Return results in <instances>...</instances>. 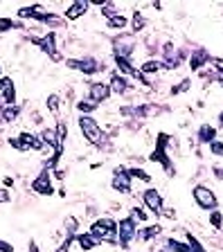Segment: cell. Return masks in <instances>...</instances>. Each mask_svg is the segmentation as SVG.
<instances>
[{"mask_svg":"<svg viewBox=\"0 0 223 252\" xmlns=\"http://www.w3.org/2000/svg\"><path fill=\"white\" fill-rule=\"evenodd\" d=\"M30 252H41V250H38V246H36L34 241H30Z\"/></svg>","mask_w":223,"mask_h":252,"instance_id":"obj_48","label":"cell"},{"mask_svg":"<svg viewBox=\"0 0 223 252\" xmlns=\"http://www.w3.org/2000/svg\"><path fill=\"white\" fill-rule=\"evenodd\" d=\"M88 9H91V2H88V0H72L68 5V9H65L64 18L65 21H77V18L88 14Z\"/></svg>","mask_w":223,"mask_h":252,"instance_id":"obj_14","label":"cell"},{"mask_svg":"<svg viewBox=\"0 0 223 252\" xmlns=\"http://www.w3.org/2000/svg\"><path fill=\"white\" fill-rule=\"evenodd\" d=\"M212 140H217V128H212V126H201L198 128V142H203V144H210Z\"/></svg>","mask_w":223,"mask_h":252,"instance_id":"obj_27","label":"cell"},{"mask_svg":"<svg viewBox=\"0 0 223 252\" xmlns=\"http://www.w3.org/2000/svg\"><path fill=\"white\" fill-rule=\"evenodd\" d=\"M9 200H11L9 189H7V187H2V189H0V203H9Z\"/></svg>","mask_w":223,"mask_h":252,"instance_id":"obj_43","label":"cell"},{"mask_svg":"<svg viewBox=\"0 0 223 252\" xmlns=\"http://www.w3.org/2000/svg\"><path fill=\"white\" fill-rule=\"evenodd\" d=\"M131 173H128L127 167H115V171H113V178H111V187L115 189V191H120V194H128L131 191Z\"/></svg>","mask_w":223,"mask_h":252,"instance_id":"obj_8","label":"cell"},{"mask_svg":"<svg viewBox=\"0 0 223 252\" xmlns=\"http://www.w3.org/2000/svg\"><path fill=\"white\" fill-rule=\"evenodd\" d=\"M210 223H212L217 230H221V223H223V214L217 210H212V214H210Z\"/></svg>","mask_w":223,"mask_h":252,"instance_id":"obj_37","label":"cell"},{"mask_svg":"<svg viewBox=\"0 0 223 252\" xmlns=\"http://www.w3.org/2000/svg\"><path fill=\"white\" fill-rule=\"evenodd\" d=\"M128 173H131L133 180H140V183H151V176H149L144 169H140V167H131V169H128Z\"/></svg>","mask_w":223,"mask_h":252,"instance_id":"obj_30","label":"cell"},{"mask_svg":"<svg viewBox=\"0 0 223 252\" xmlns=\"http://www.w3.org/2000/svg\"><path fill=\"white\" fill-rule=\"evenodd\" d=\"M65 65L70 70H77V72L84 74H97L101 70V63L95 57H81V59H65Z\"/></svg>","mask_w":223,"mask_h":252,"instance_id":"obj_6","label":"cell"},{"mask_svg":"<svg viewBox=\"0 0 223 252\" xmlns=\"http://www.w3.org/2000/svg\"><path fill=\"white\" fill-rule=\"evenodd\" d=\"M38 137L43 140V144H45V149H59L64 147V142L59 140V133L54 126H45L41 133H38Z\"/></svg>","mask_w":223,"mask_h":252,"instance_id":"obj_17","label":"cell"},{"mask_svg":"<svg viewBox=\"0 0 223 252\" xmlns=\"http://www.w3.org/2000/svg\"><path fill=\"white\" fill-rule=\"evenodd\" d=\"M77 110H79L81 115H91V113L97 110V104H93L91 99H81V101H77Z\"/></svg>","mask_w":223,"mask_h":252,"instance_id":"obj_31","label":"cell"},{"mask_svg":"<svg viewBox=\"0 0 223 252\" xmlns=\"http://www.w3.org/2000/svg\"><path fill=\"white\" fill-rule=\"evenodd\" d=\"M65 230H68V234H77L79 232V220L74 219V216H68L65 219Z\"/></svg>","mask_w":223,"mask_h":252,"instance_id":"obj_36","label":"cell"},{"mask_svg":"<svg viewBox=\"0 0 223 252\" xmlns=\"http://www.w3.org/2000/svg\"><path fill=\"white\" fill-rule=\"evenodd\" d=\"M210 151H212V156H223V142L212 140L210 142Z\"/></svg>","mask_w":223,"mask_h":252,"instance_id":"obj_40","label":"cell"},{"mask_svg":"<svg viewBox=\"0 0 223 252\" xmlns=\"http://www.w3.org/2000/svg\"><path fill=\"white\" fill-rule=\"evenodd\" d=\"M214 173H217L219 178H223V169H214Z\"/></svg>","mask_w":223,"mask_h":252,"instance_id":"obj_49","label":"cell"},{"mask_svg":"<svg viewBox=\"0 0 223 252\" xmlns=\"http://www.w3.org/2000/svg\"><path fill=\"white\" fill-rule=\"evenodd\" d=\"M138 236V223L133 220V216H124L117 220V243L127 250L131 241Z\"/></svg>","mask_w":223,"mask_h":252,"instance_id":"obj_3","label":"cell"},{"mask_svg":"<svg viewBox=\"0 0 223 252\" xmlns=\"http://www.w3.org/2000/svg\"><path fill=\"white\" fill-rule=\"evenodd\" d=\"M194 200H196L198 207H203V210H217V194H214L212 189L203 187V185H196L194 187Z\"/></svg>","mask_w":223,"mask_h":252,"instance_id":"obj_9","label":"cell"},{"mask_svg":"<svg viewBox=\"0 0 223 252\" xmlns=\"http://www.w3.org/2000/svg\"><path fill=\"white\" fill-rule=\"evenodd\" d=\"M45 106L52 115H59V94H50L48 99H45Z\"/></svg>","mask_w":223,"mask_h":252,"instance_id":"obj_35","label":"cell"},{"mask_svg":"<svg viewBox=\"0 0 223 252\" xmlns=\"http://www.w3.org/2000/svg\"><path fill=\"white\" fill-rule=\"evenodd\" d=\"M32 43L41 50L43 54H48L50 59H52L54 63H59V61H64L61 59V54H59V47H57V34L54 32H48V34H43V36H38V38H32Z\"/></svg>","mask_w":223,"mask_h":252,"instance_id":"obj_4","label":"cell"},{"mask_svg":"<svg viewBox=\"0 0 223 252\" xmlns=\"http://www.w3.org/2000/svg\"><path fill=\"white\" fill-rule=\"evenodd\" d=\"M88 2H91V5H97V7H104L106 2H111V0H88Z\"/></svg>","mask_w":223,"mask_h":252,"instance_id":"obj_46","label":"cell"},{"mask_svg":"<svg viewBox=\"0 0 223 252\" xmlns=\"http://www.w3.org/2000/svg\"><path fill=\"white\" fill-rule=\"evenodd\" d=\"M219 124L223 126V110H221V113H219Z\"/></svg>","mask_w":223,"mask_h":252,"instance_id":"obj_50","label":"cell"},{"mask_svg":"<svg viewBox=\"0 0 223 252\" xmlns=\"http://www.w3.org/2000/svg\"><path fill=\"white\" fill-rule=\"evenodd\" d=\"M113 59H115V65H117V72L124 74V77H133L138 79L140 84H147V77H144L142 72H140L135 65L131 63V59H124V57H117V54H113Z\"/></svg>","mask_w":223,"mask_h":252,"instance_id":"obj_11","label":"cell"},{"mask_svg":"<svg viewBox=\"0 0 223 252\" xmlns=\"http://www.w3.org/2000/svg\"><path fill=\"white\" fill-rule=\"evenodd\" d=\"M79 131L86 140L95 144V147H101L104 144V133H101V126L93 120L91 115H81L79 117Z\"/></svg>","mask_w":223,"mask_h":252,"instance_id":"obj_2","label":"cell"},{"mask_svg":"<svg viewBox=\"0 0 223 252\" xmlns=\"http://www.w3.org/2000/svg\"><path fill=\"white\" fill-rule=\"evenodd\" d=\"M43 14H45V9H43L41 5L21 7V9H18V18H30V21H36V23H41Z\"/></svg>","mask_w":223,"mask_h":252,"instance_id":"obj_23","label":"cell"},{"mask_svg":"<svg viewBox=\"0 0 223 252\" xmlns=\"http://www.w3.org/2000/svg\"><path fill=\"white\" fill-rule=\"evenodd\" d=\"M91 232L95 239H99L101 243H117V220H113L111 216H101L91 225Z\"/></svg>","mask_w":223,"mask_h":252,"instance_id":"obj_1","label":"cell"},{"mask_svg":"<svg viewBox=\"0 0 223 252\" xmlns=\"http://www.w3.org/2000/svg\"><path fill=\"white\" fill-rule=\"evenodd\" d=\"M108 88L111 93L115 94H127L131 90V84H128V79L120 72H111V79H108Z\"/></svg>","mask_w":223,"mask_h":252,"instance_id":"obj_16","label":"cell"},{"mask_svg":"<svg viewBox=\"0 0 223 252\" xmlns=\"http://www.w3.org/2000/svg\"><path fill=\"white\" fill-rule=\"evenodd\" d=\"M9 147H11V149H16V151H27L25 144H23V142L18 140V135H16V137H9Z\"/></svg>","mask_w":223,"mask_h":252,"instance_id":"obj_41","label":"cell"},{"mask_svg":"<svg viewBox=\"0 0 223 252\" xmlns=\"http://www.w3.org/2000/svg\"><path fill=\"white\" fill-rule=\"evenodd\" d=\"M187 88H190V79H183L181 84H178V86H174V88H171V94H183Z\"/></svg>","mask_w":223,"mask_h":252,"instance_id":"obj_38","label":"cell"},{"mask_svg":"<svg viewBox=\"0 0 223 252\" xmlns=\"http://www.w3.org/2000/svg\"><path fill=\"white\" fill-rule=\"evenodd\" d=\"M104 18H106V25L111 27V30H120V32H122L124 27L128 25V18L122 14V11H117V9H113L111 14L104 16Z\"/></svg>","mask_w":223,"mask_h":252,"instance_id":"obj_21","label":"cell"},{"mask_svg":"<svg viewBox=\"0 0 223 252\" xmlns=\"http://www.w3.org/2000/svg\"><path fill=\"white\" fill-rule=\"evenodd\" d=\"M16 27H21V23L14 21V18H0V34H5L9 30H16Z\"/></svg>","mask_w":223,"mask_h":252,"instance_id":"obj_33","label":"cell"},{"mask_svg":"<svg viewBox=\"0 0 223 252\" xmlns=\"http://www.w3.org/2000/svg\"><path fill=\"white\" fill-rule=\"evenodd\" d=\"M131 216H133V220H135V223H147L149 220V214H147V210H144V207H133L131 210Z\"/></svg>","mask_w":223,"mask_h":252,"instance_id":"obj_34","label":"cell"},{"mask_svg":"<svg viewBox=\"0 0 223 252\" xmlns=\"http://www.w3.org/2000/svg\"><path fill=\"white\" fill-rule=\"evenodd\" d=\"M32 191L34 194H41V196H52L54 194L52 173H50V169H41V173L32 180Z\"/></svg>","mask_w":223,"mask_h":252,"instance_id":"obj_10","label":"cell"},{"mask_svg":"<svg viewBox=\"0 0 223 252\" xmlns=\"http://www.w3.org/2000/svg\"><path fill=\"white\" fill-rule=\"evenodd\" d=\"M18 140L25 144L27 151H43L45 149V144H43V140L36 135V133H30V131H23L21 135H18Z\"/></svg>","mask_w":223,"mask_h":252,"instance_id":"obj_18","label":"cell"},{"mask_svg":"<svg viewBox=\"0 0 223 252\" xmlns=\"http://www.w3.org/2000/svg\"><path fill=\"white\" fill-rule=\"evenodd\" d=\"M0 97L7 106L16 104V86H14V79L9 77H0Z\"/></svg>","mask_w":223,"mask_h":252,"instance_id":"obj_15","label":"cell"},{"mask_svg":"<svg viewBox=\"0 0 223 252\" xmlns=\"http://www.w3.org/2000/svg\"><path fill=\"white\" fill-rule=\"evenodd\" d=\"M18 115H21V106L16 104H9L5 108L0 110V122H5V124H11V122H16Z\"/></svg>","mask_w":223,"mask_h":252,"instance_id":"obj_24","label":"cell"},{"mask_svg":"<svg viewBox=\"0 0 223 252\" xmlns=\"http://www.w3.org/2000/svg\"><path fill=\"white\" fill-rule=\"evenodd\" d=\"M111 88H108V84H104V81H95V84L88 86V93H86V97L93 101V104H104V101L111 97Z\"/></svg>","mask_w":223,"mask_h":252,"instance_id":"obj_12","label":"cell"},{"mask_svg":"<svg viewBox=\"0 0 223 252\" xmlns=\"http://www.w3.org/2000/svg\"><path fill=\"white\" fill-rule=\"evenodd\" d=\"M160 232H162V227L160 225H151V227H147V230L138 232V236L142 239V241H151V239H154L156 234H160ZM138 236H135V239H138Z\"/></svg>","mask_w":223,"mask_h":252,"instance_id":"obj_32","label":"cell"},{"mask_svg":"<svg viewBox=\"0 0 223 252\" xmlns=\"http://www.w3.org/2000/svg\"><path fill=\"white\" fill-rule=\"evenodd\" d=\"M178 63H181V59L176 57L174 43H165V45H162V65H165V70L178 68Z\"/></svg>","mask_w":223,"mask_h":252,"instance_id":"obj_19","label":"cell"},{"mask_svg":"<svg viewBox=\"0 0 223 252\" xmlns=\"http://www.w3.org/2000/svg\"><path fill=\"white\" fill-rule=\"evenodd\" d=\"M162 68H165V65H162V61H158V59H149V61H144L138 70L142 74H154V72H158V70H162Z\"/></svg>","mask_w":223,"mask_h":252,"instance_id":"obj_26","label":"cell"},{"mask_svg":"<svg viewBox=\"0 0 223 252\" xmlns=\"http://www.w3.org/2000/svg\"><path fill=\"white\" fill-rule=\"evenodd\" d=\"M0 77H2V68H0Z\"/></svg>","mask_w":223,"mask_h":252,"instance_id":"obj_52","label":"cell"},{"mask_svg":"<svg viewBox=\"0 0 223 252\" xmlns=\"http://www.w3.org/2000/svg\"><path fill=\"white\" fill-rule=\"evenodd\" d=\"M41 23L43 25H48V27H52V30H59V27L65 25V18H61V16L54 14V11H45L43 18H41Z\"/></svg>","mask_w":223,"mask_h":252,"instance_id":"obj_25","label":"cell"},{"mask_svg":"<svg viewBox=\"0 0 223 252\" xmlns=\"http://www.w3.org/2000/svg\"><path fill=\"white\" fill-rule=\"evenodd\" d=\"M167 142H169V135H165V133H160L158 135V144H156V151L151 153V160H158L162 167H165V171L167 173H174V167H171V160H169V156H167Z\"/></svg>","mask_w":223,"mask_h":252,"instance_id":"obj_7","label":"cell"},{"mask_svg":"<svg viewBox=\"0 0 223 252\" xmlns=\"http://www.w3.org/2000/svg\"><path fill=\"white\" fill-rule=\"evenodd\" d=\"M217 79H219V84L223 86V74H217Z\"/></svg>","mask_w":223,"mask_h":252,"instance_id":"obj_51","label":"cell"},{"mask_svg":"<svg viewBox=\"0 0 223 252\" xmlns=\"http://www.w3.org/2000/svg\"><path fill=\"white\" fill-rule=\"evenodd\" d=\"M2 180H5V187H7V189L14 185V178H9V176H7V178H2Z\"/></svg>","mask_w":223,"mask_h":252,"instance_id":"obj_47","label":"cell"},{"mask_svg":"<svg viewBox=\"0 0 223 252\" xmlns=\"http://www.w3.org/2000/svg\"><path fill=\"white\" fill-rule=\"evenodd\" d=\"M144 27H147V18H144L140 11H135V14H133V18H131V30H133V34L142 32Z\"/></svg>","mask_w":223,"mask_h":252,"instance_id":"obj_28","label":"cell"},{"mask_svg":"<svg viewBox=\"0 0 223 252\" xmlns=\"http://www.w3.org/2000/svg\"><path fill=\"white\" fill-rule=\"evenodd\" d=\"M212 61V57L205 52V50H194V54L190 57V68H191V72H198V70L205 65V63H210Z\"/></svg>","mask_w":223,"mask_h":252,"instance_id":"obj_22","label":"cell"},{"mask_svg":"<svg viewBox=\"0 0 223 252\" xmlns=\"http://www.w3.org/2000/svg\"><path fill=\"white\" fill-rule=\"evenodd\" d=\"M72 241H74V234H68V239H65L61 246L57 248L54 252H70V248H72Z\"/></svg>","mask_w":223,"mask_h":252,"instance_id":"obj_39","label":"cell"},{"mask_svg":"<svg viewBox=\"0 0 223 252\" xmlns=\"http://www.w3.org/2000/svg\"><path fill=\"white\" fill-rule=\"evenodd\" d=\"M185 239H187V246H190L191 252H207L205 248H203V243L198 241V239L191 234V232H185Z\"/></svg>","mask_w":223,"mask_h":252,"instance_id":"obj_29","label":"cell"},{"mask_svg":"<svg viewBox=\"0 0 223 252\" xmlns=\"http://www.w3.org/2000/svg\"><path fill=\"white\" fill-rule=\"evenodd\" d=\"M54 128H57V133H59V140L65 142V137H68V131H65V124H64V122H59Z\"/></svg>","mask_w":223,"mask_h":252,"instance_id":"obj_42","label":"cell"},{"mask_svg":"<svg viewBox=\"0 0 223 252\" xmlns=\"http://www.w3.org/2000/svg\"><path fill=\"white\" fill-rule=\"evenodd\" d=\"M214 65H217V72L223 74V59H214Z\"/></svg>","mask_w":223,"mask_h":252,"instance_id":"obj_45","label":"cell"},{"mask_svg":"<svg viewBox=\"0 0 223 252\" xmlns=\"http://www.w3.org/2000/svg\"><path fill=\"white\" fill-rule=\"evenodd\" d=\"M74 241H77V246L81 248V252H91L95 250L97 246H99V239H95V236L91 234V232H84V234H74Z\"/></svg>","mask_w":223,"mask_h":252,"instance_id":"obj_20","label":"cell"},{"mask_svg":"<svg viewBox=\"0 0 223 252\" xmlns=\"http://www.w3.org/2000/svg\"><path fill=\"white\" fill-rule=\"evenodd\" d=\"M111 45H113V54L131 59L133 50H135V34H122V32H120L117 36H113Z\"/></svg>","mask_w":223,"mask_h":252,"instance_id":"obj_5","label":"cell"},{"mask_svg":"<svg viewBox=\"0 0 223 252\" xmlns=\"http://www.w3.org/2000/svg\"><path fill=\"white\" fill-rule=\"evenodd\" d=\"M0 252H14V246H11V243H7V241H2V239H0Z\"/></svg>","mask_w":223,"mask_h":252,"instance_id":"obj_44","label":"cell"},{"mask_svg":"<svg viewBox=\"0 0 223 252\" xmlns=\"http://www.w3.org/2000/svg\"><path fill=\"white\" fill-rule=\"evenodd\" d=\"M142 200H144V205H147V210L151 212V214H156V216H160L162 214V210H165V205H162V194H160L158 189L149 187L147 191L142 194Z\"/></svg>","mask_w":223,"mask_h":252,"instance_id":"obj_13","label":"cell"}]
</instances>
